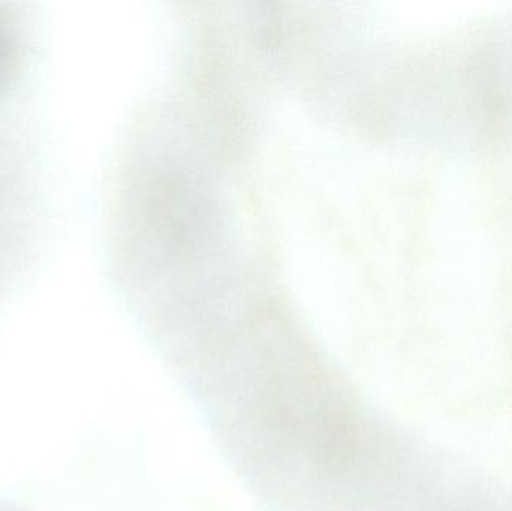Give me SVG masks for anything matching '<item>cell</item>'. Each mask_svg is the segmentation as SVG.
<instances>
[{"instance_id": "obj_1", "label": "cell", "mask_w": 512, "mask_h": 511, "mask_svg": "<svg viewBox=\"0 0 512 511\" xmlns=\"http://www.w3.org/2000/svg\"><path fill=\"white\" fill-rule=\"evenodd\" d=\"M177 383L268 511H369L381 497L393 437L315 333L230 336Z\"/></svg>"}]
</instances>
